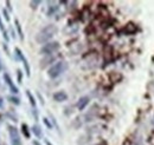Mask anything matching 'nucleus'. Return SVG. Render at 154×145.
I'll return each mask as SVG.
<instances>
[{
	"label": "nucleus",
	"mask_w": 154,
	"mask_h": 145,
	"mask_svg": "<svg viewBox=\"0 0 154 145\" xmlns=\"http://www.w3.org/2000/svg\"><path fill=\"white\" fill-rule=\"evenodd\" d=\"M58 28L55 25H48L44 28H42L36 36V41L38 44H48L49 40H51L57 34Z\"/></svg>",
	"instance_id": "f257e3e1"
},
{
	"label": "nucleus",
	"mask_w": 154,
	"mask_h": 145,
	"mask_svg": "<svg viewBox=\"0 0 154 145\" xmlns=\"http://www.w3.org/2000/svg\"><path fill=\"white\" fill-rule=\"evenodd\" d=\"M66 69H68V64L65 61H57L50 66V69L48 70V75L51 79H55V78L59 77Z\"/></svg>",
	"instance_id": "f03ea898"
},
{
	"label": "nucleus",
	"mask_w": 154,
	"mask_h": 145,
	"mask_svg": "<svg viewBox=\"0 0 154 145\" xmlns=\"http://www.w3.org/2000/svg\"><path fill=\"white\" fill-rule=\"evenodd\" d=\"M59 47H60V45H59L58 41H51V43H48V44L43 45L39 52H40V55H54L55 52H57L58 50H59Z\"/></svg>",
	"instance_id": "7ed1b4c3"
},
{
	"label": "nucleus",
	"mask_w": 154,
	"mask_h": 145,
	"mask_svg": "<svg viewBox=\"0 0 154 145\" xmlns=\"http://www.w3.org/2000/svg\"><path fill=\"white\" fill-rule=\"evenodd\" d=\"M8 133H10V139H11V145H21V138H20L18 129L13 125H8Z\"/></svg>",
	"instance_id": "20e7f679"
},
{
	"label": "nucleus",
	"mask_w": 154,
	"mask_h": 145,
	"mask_svg": "<svg viewBox=\"0 0 154 145\" xmlns=\"http://www.w3.org/2000/svg\"><path fill=\"white\" fill-rule=\"evenodd\" d=\"M4 80H5L6 85L8 86L10 91H11L13 94H17V93L19 92V89L14 85V83H13V80L11 79V77H10V74H8V73H4Z\"/></svg>",
	"instance_id": "39448f33"
},
{
	"label": "nucleus",
	"mask_w": 154,
	"mask_h": 145,
	"mask_svg": "<svg viewBox=\"0 0 154 145\" xmlns=\"http://www.w3.org/2000/svg\"><path fill=\"white\" fill-rule=\"evenodd\" d=\"M14 51H16V55H17V58H18L19 60H21V61H23V64H24V67H25V72H26V75H27V77H30V74H31V73H30V66H29L27 59L25 58V55H23V52L20 51L18 47H17Z\"/></svg>",
	"instance_id": "423d86ee"
},
{
	"label": "nucleus",
	"mask_w": 154,
	"mask_h": 145,
	"mask_svg": "<svg viewBox=\"0 0 154 145\" xmlns=\"http://www.w3.org/2000/svg\"><path fill=\"white\" fill-rule=\"evenodd\" d=\"M55 60H56V57H55L54 55H45V57L40 60V67H42V69H45L46 66H49V65L54 64V63H55Z\"/></svg>",
	"instance_id": "0eeeda50"
},
{
	"label": "nucleus",
	"mask_w": 154,
	"mask_h": 145,
	"mask_svg": "<svg viewBox=\"0 0 154 145\" xmlns=\"http://www.w3.org/2000/svg\"><path fill=\"white\" fill-rule=\"evenodd\" d=\"M89 102H90V98H89L88 96L81 97V98L78 99V102H77V109L79 110V111H83V110L87 108V105L89 104Z\"/></svg>",
	"instance_id": "6e6552de"
},
{
	"label": "nucleus",
	"mask_w": 154,
	"mask_h": 145,
	"mask_svg": "<svg viewBox=\"0 0 154 145\" xmlns=\"http://www.w3.org/2000/svg\"><path fill=\"white\" fill-rule=\"evenodd\" d=\"M54 100L57 102V103H62V102H65L68 99V94L65 91H58V92H55L54 96H52Z\"/></svg>",
	"instance_id": "1a4fd4ad"
},
{
	"label": "nucleus",
	"mask_w": 154,
	"mask_h": 145,
	"mask_svg": "<svg viewBox=\"0 0 154 145\" xmlns=\"http://www.w3.org/2000/svg\"><path fill=\"white\" fill-rule=\"evenodd\" d=\"M49 8H48V12H46V16L48 17H51L52 14H55L58 11V6L56 2H49Z\"/></svg>",
	"instance_id": "9d476101"
},
{
	"label": "nucleus",
	"mask_w": 154,
	"mask_h": 145,
	"mask_svg": "<svg viewBox=\"0 0 154 145\" xmlns=\"http://www.w3.org/2000/svg\"><path fill=\"white\" fill-rule=\"evenodd\" d=\"M31 130H32V132L35 133V136H36L37 138H42L43 132H42V129H40V126H39V125H37V124H36V125H33Z\"/></svg>",
	"instance_id": "9b49d317"
},
{
	"label": "nucleus",
	"mask_w": 154,
	"mask_h": 145,
	"mask_svg": "<svg viewBox=\"0 0 154 145\" xmlns=\"http://www.w3.org/2000/svg\"><path fill=\"white\" fill-rule=\"evenodd\" d=\"M26 96H27V98H29V100H30V104L32 105V108H33V109H36V105H37V103H36V99H35V97L32 96L31 91L26 90Z\"/></svg>",
	"instance_id": "f8f14e48"
},
{
	"label": "nucleus",
	"mask_w": 154,
	"mask_h": 145,
	"mask_svg": "<svg viewBox=\"0 0 154 145\" xmlns=\"http://www.w3.org/2000/svg\"><path fill=\"white\" fill-rule=\"evenodd\" d=\"M14 24H16V27H17V31H18V34H19L20 40H24V33H23V30H21V26H20L19 21H18L17 19H16Z\"/></svg>",
	"instance_id": "ddd939ff"
},
{
	"label": "nucleus",
	"mask_w": 154,
	"mask_h": 145,
	"mask_svg": "<svg viewBox=\"0 0 154 145\" xmlns=\"http://www.w3.org/2000/svg\"><path fill=\"white\" fill-rule=\"evenodd\" d=\"M21 132L26 138H30V132H29V126L26 124H21Z\"/></svg>",
	"instance_id": "4468645a"
},
{
	"label": "nucleus",
	"mask_w": 154,
	"mask_h": 145,
	"mask_svg": "<svg viewBox=\"0 0 154 145\" xmlns=\"http://www.w3.org/2000/svg\"><path fill=\"white\" fill-rule=\"evenodd\" d=\"M7 99H8L12 104H14V105H19L20 104V99L19 98H17V97H14V96H8Z\"/></svg>",
	"instance_id": "2eb2a0df"
},
{
	"label": "nucleus",
	"mask_w": 154,
	"mask_h": 145,
	"mask_svg": "<svg viewBox=\"0 0 154 145\" xmlns=\"http://www.w3.org/2000/svg\"><path fill=\"white\" fill-rule=\"evenodd\" d=\"M40 4H42V1H39V0H37V1H30V6L32 8H37Z\"/></svg>",
	"instance_id": "dca6fc26"
},
{
	"label": "nucleus",
	"mask_w": 154,
	"mask_h": 145,
	"mask_svg": "<svg viewBox=\"0 0 154 145\" xmlns=\"http://www.w3.org/2000/svg\"><path fill=\"white\" fill-rule=\"evenodd\" d=\"M43 120H44V123H45V125H46V126L49 127V129H52V124H51V123L49 122V119H48V118H44Z\"/></svg>",
	"instance_id": "f3484780"
},
{
	"label": "nucleus",
	"mask_w": 154,
	"mask_h": 145,
	"mask_svg": "<svg viewBox=\"0 0 154 145\" xmlns=\"http://www.w3.org/2000/svg\"><path fill=\"white\" fill-rule=\"evenodd\" d=\"M32 113H33V117H35V119H36V120H38V111H37V109H33Z\"/></svg>",
	"instance_id": "a211bd4d"
},
{
	"label": "nucleus",
	"mask_w": 154,
	"mask_h": 145,
	"mask_svg": "<svg viewBox=\"0 0 154 145\" xmlns=\"http://www.w3.org/2000/svg\"><path fill=\"white\" fill-rule=\"evenodd\" d=\"M2 13H4V17H5V19H6L7 21H10V17H8V13H7V11H6V10H4V11H2Z\"/></svg>",
	"instance_id": "6ab92c4d"
},
{
	"label": "nucleus",
	"mask_w": 154,
	"mask_h": 145,
	"mask_svg": "<svg viewBox=\"0 0 154 145\" xmlns=\"http://www.w3.org/2000/svg\"><path fill=\"white\" fill-rule=\"evenodd\" d=\"M17 74H18V81L21 83V74H23V73H21L20 70H18V71H17Z\"/></svg>",
	"instance_id": "aec40b11"
},
{
	"label": "nucleus",
	"mask_w": 154,
	"mask_h": 145,
	"mask_svg": "<svg viewBox=\"0 0 154 145\" xmlns=\"http://www.w3.org/2000/svg\"><path fill=\"white\" fill-rule=\"evenodd\" d=\"M0 30H1V32H5L6 30H5V27H4V25H2V21H1V17H0Z\"/></svg>",
	"instance_id": "412c9836"
},
{
	"label": "nucleus",
	"mask_w": 154,
	"mask_h": 145,
	"mask_svg": "<svg viewBox=\"0 0 154 145\" xmlns=\"http://www.w3.org/2000/svg\"><path fill=\"white\" fill-rule=\"evenodd\" d=\"M0 109H4V99L0 97Z\"/></svg>",
	"instance_id": "4be33fe9"
},
{
	"label": "nucleus",
	"mask_w": 154,
	"mask_h": 145,
	"mask_svg": "<svg viewBox=\"0 0 154 145\" xmlns=\"http://www.w3.org/2000/svg\"><path fill=\"white\" fill-rule=\"evenodd\" d=\"M6 5H7V7H8V10L11 11V10H12V7H11V2H10V1H6Z\"/></svg>",
	"instance_id": "5701e85b"
},
{
	"label": "nucleus",
	"mask_w": 154,
	"mask_h": 145,
	"mask_svg": "<svg viewBox=\"0 0 154 145\" xmlns=\"http://www.w3.org/2000/svg\"><path fill=\"white\" fill-rule=\"evenodd\" d=\"M10 31H11V34H12V37H13V38H14V31H13V30H12V28H11V30H10Z\"/></svg>",
	"instance_id": "b1692460"
},
{
	"label": "nucleus",
	"mask_w": 154,
	"mask_h": 145,
	"mask_svg": "<svg viewBox=\"0 0 154 145\" xmlns=\"http://www.w3.org/2000/svg\"><path fill=\"white\" fill-rule=\"evenodd\" d=\"M45 144H46V145H54V144H51L49 141H45Z\"/></svg>",
	"instance_id": "393cba45"
},
{
	"label": "nucleus",
	"mask_w": 154,
	"mask_h": 145,
	"mask_svg": "<svg viewBox=\"0 0 154 145\" xmlns=\"http://www.w3.org/2000/svg\"><path fill=\"white\" fill-rule=\"evenodd\" d=\"M1 70H2V64H1V60H0V72H1Z\"/></svg>",
	"instance_id": "a878e982"
},
{
	"label": "nucleus",
	"mask_w": 154,
	"mask_h": 145,
	"mask_svg": "<svg viewBox=\"0 0 154 145\" xmlns=\"http://www.w3.org/2000/svg\"><path fill=\"white\" fill-rule=\"evenodd\" d=\"M33 144H35V145H40L38 142H37V141H35V142H33Z\"/></svg>",
	"instance_id": "bb28decb"
},
{
	"label": "nucleus",
	"mask_w": 154,
	"mask_h": 145,
	"mask_svg": "<svg viewBox=\"0 0 154 145\" xmlns=\"http://www.w3.org/2000/svg\"><path fill=\"white\" fill-rule=\"evenodd\" d=\"M95 145H102V144H95Z\"/></svg>",
	"instance_id": "cd10ccee"
}]
</instances>
